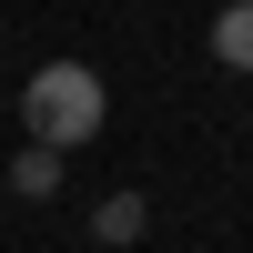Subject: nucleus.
<instances>
[{"mask_svg": "<svg viewBox=\"0 0 253 253\" xmlns=\"http://www.w3.org/2000/svg\"><path fill=\"white\" fill-rule=\"evenodd\" d=\"M101 122H112V91H101L91 61H41V71L20 81V132H31V152H81Z\"/></svg>", "mask_w": 253, "mask_h": 253, "instance_id": "f257e3e1", "label": "nucleus"}, {"mask_svg": "<svg viewBox=\"0 0 253 253\" xmlns=\"http://www.w3.org/2000/svg\"><path fill=\"white\" fill-rule=\"evenodd\" d=\"M213 61L223 71H253V0H223L213 10Z\"/></svg>", "mask_w": 253, "mask_h": 253, "instance_id": "f03ea898", "label": "nucleus"}, {"mask_svg": "<svg viewBox=\"0 0 253 253\" xmlns=\"http://www.w3.org/2000/svg\"><path fill=\"white\" fill-rule=\"evenodd\" d=\"M142 223H152V203H142V193H112V203L91 213V233H101V243H142Z\"/></svg>", "mask_w": 253, "mask_h": 253, "instance_id": "7ed1b4c3", "label": "nucleus"}, {"mask_svg": "<svg viewBox=\"0 0 253 253\" xmlns=\"http://www.w3.org/2000/svg\"><path fill=\"white\" fill-rule=\"evenodd\" d=\"M10 193H20V203H51V193H61V152H20V162H10Z\"/></svg>", "mask_w": 253, "mask_h": 253, "instance_id": "20e7f679", "label": "nucleus"}]
</instances>
